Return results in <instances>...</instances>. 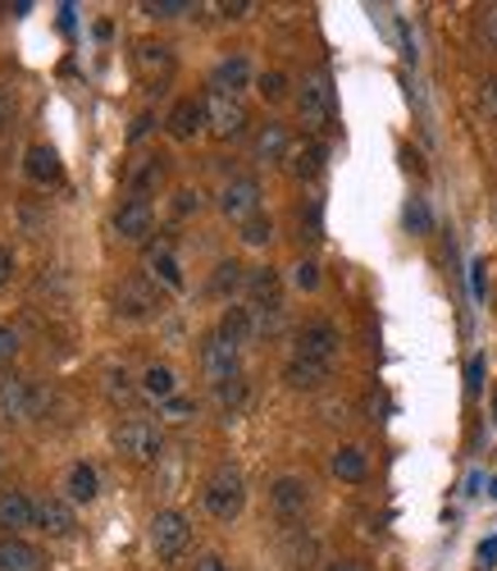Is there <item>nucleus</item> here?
<instances>
[{
	"mask_svg": "<svg viewBox=\"0 0 497 571\" xmlns=\"http://www.w3.org/2000/svg\"><path fill=\"white\" fill-rule=\"evenodd\" d=\"M211 293H215V298H238V293H247V266L220 261V266H215V279H211Z\"/></svg>",
	"mask_w": 497,
	"mask_h": 571,
	"instance_id": "29",
	"label": "nucleus"
},
{
	"mask_svg": "<svg viewBox=\"0 0 497 571\" xmlns=\"http://www.w3.org/2000/svg\"><path fill=\"white\" fill-rule=\"evenodd\" d=\"M256 92L265 96L270 106H279V101H287V96H293V83H287V73H283V69H265V73L256 78Z\"/></svg>",
	"mask_w": 497,
	"mask_h": 571,
	"instance_id": "32",
	"label": "nucleus"
},
{
	"mask_svg": "<svg viewBox=\"0 0 497 571\" xmlns=\"http://www.w3.org/2000/svg\"><path fill=\"white\" fill-rule=\"evenodd\" d=\"M138 394H142V384H133V375H128L123 366H110V371H106V398H110L115 407H133Z\"/></svg>",
	"mask_w": 497,
	"mask_h": 571,
	"instance_id": "30",
	"label": "nucleus"
},
{
	"mask_svg": "<svg viewBox=\"0 0 497 571\" xmlns=\"http://www.w3.org/2000/svg\"><path fill=\"white\" fill-rule=\"evenodd\" d=\"M138 10L146 19H182V14H192L197 5H192V0H142Z\"/></svg>",
	"mask_w": 497,
	"mask_h": 571,
	"instance_id": "34",
	"label": "nucleus"
},
{
	"mask_svg": "<svg viewBox=\"0 0 497 571\" xmlns=\"http://www.w3.org/2000/svg\"><path fill=\"white\" fill-rule=\"evenodd\" d=\"M161 448H165V434H161V426H155V421L128 417V421L115 426V453L119 457L138 462V466H151L155 457H161Z\"/></svg>",
	"mask_w": 497,
	"mask_h": 571,
	"instance_id": "2",
	"label": "nucleus"
},
{
	"mask_svg": "<svg viewBox=\"0 0 497 571\" xmlns=\"http://www.w3.org/2000/svg\"><path fill=\"white\" fill-rule=\"evenodd\" d=\"M201 508L215 516V522H238L247 508V480L238 466H215L211 480L201 489Z\"/></svg>",
	"mask_w": 497,
	"mask_h": 571,
	"instance_id": "1",
	"label": "nucleus"
},
{
	"mask_svg": "<svg viewBox=\"0 0 497 571\" xmlns=\"http://www.w3.org/2000/svg\"><path fill=\"white\" fill-rule=\"evenodd\" d=\"M247 302H251V306H265V311H283V298H279V270H270V266H251V270H247Z\"/></svg>",
	"mask_w": 497,
	"mask_h": 571,
	"instance_id": "25",
	"label": "nucleus"
},
{
	"mask_svg": "<svg viewBox=\"0 0 497 571\" xmlns=\"http://www.w3.org/2000/svg\"><path fill=\"white\" fill-rule=\"evenodd\" d=\"M224 19H247L251 14V0H220V5H215Z\"/></svg>",
	"mask_w": 497,
	"mask_h": 571,
	"instance_id": "45",
	"label": "nucleus"
},
{
	"mask_svg": "<svg viewBox=\"0 0 497 571\" xmlns=\"http://www.w3.org/2000/svg\"><path fill=\"white\" fill-rule=\"evenodd\" d=\"M484 33H488V42L497 46V5H488V10H484Z\"/></svg>",
	"mask_w": 497,
	"mask_h": 571,
	"instance_id": "50",
	"label": "nucleus"
},
{
	"mask_svg": "<svg viewBox=\"0 0 497 571\" xmlns=\"http://www.w3.org/2000/svg\"><path fill=\"white\" fill-rule=\"evenodd\" d=\"M37 526V503L23 489H0V535H23Z\"/></svg>",
	"mask_w": 497,
	"mask_h": 571,
	"instance_id": "12",
	"label": "nucleus"
},
{
	"mask_svg": "<svg viewBox=\"0 0 497 571\" xmlns=\"http://www.w3.org/2000/svg\"><path fill=\"white\" fill-rule=\"evenodd\" d=\"M470 293H475V302H488V261L470 266Z\"/></svg>",
	"mask_w": 497,
	"mask_h": 571,
	"instance_id": "41",
	"label": "nucleus"
},
{
	"mask_svg": "<svg viewBox=\"0 0 497 571\" xmlns=\"http://www.w3.org/2000/svg\"><path fill=\"white\" fill-rule=\"evenodd\" d=\"M484 375H488V361H484V352H475L465 361V398H480L484 394Z\"/></svg>",
	"mask_w": 497,
	"mask_h": 571,
	"instance_id": "36",
	"label": "nucleus"
},
{
	"mask_svg": "<svg viewBox=\"0 0 497 571\" xmlns=\"http://www.w3.org/2000/svg\"><path fill=\"white\" fill-rule=\"evenodd\" d=\"M493 562H497V535H488L480 544V567H493Z\"/></svg>",
	"mask_w": 497,
	"mask_h": 571,
	"instance_id": "48",
	"label": "nucleus"
},
{
	"mask_svg": "<svg viewBox=\"0 0 497 571\" xmlns=\"http://www.w3.org/2000/svg\"><path fill=\"white\" fill-rule=\"evenodd\" d=\"M151 549L161 562H178L182 553L192 549V526L188 516H182L178 508H161L151 516Z\"/></svg>",
	"mask_w": 497,
	"mask_h": 571,
	"instance_id": "5",
	"label": "nucleus"
},
{
	"mask_svg": "<svg viewBox=\"0 0 497 571\" xmlns=\"http://www.w3.org/2000/svg\"><path fill=\"white\" fill-rule=\"evenodd\" d=\"M270 238H274V220L270 215H256V220L242 224V243L247 247H265Z\"/></svg>",
	"mask_w": 497,
	"mask_h": 571,
	"instance_id": "37",
	"label": "nucleus"
},
{
	"mask_svg": "<svg viewBox=\"0 0 497 571\" xmlns=\"http://www.w3.org/2000/svg\"><path fill=\"white\" fill-rule=\"evenodd\" d=\"M293 283H297L301 293H316L320 289V266L316 261H297L293 266Z\"/></svg>",
	"mask_w": 497,
	"mask_h": 571,
	"instance_id": "39",
	"label": "nucleus"
},
{
	"mask_svg": "<svg viewBox=\"0 0 497 571\" xmlns=\"http://www.w3.org/2000/svg\"><path fill=\"white\" fill-rule=\"evenodd\" d=\"M201 375L211 380L215 388L238 380L242 375V348H233L228 339H220V334H211V339L201 343Z\"/></svg>",
	"mask_w": 497,
	"mask_h": 571,
	"instance_id": "7",
	"label": "nucleus"
},
{
	"mask_svg": "<svg viewBox=\"0 0 497 571\" xmlns=\"http://www.w3.org/2000/svg\"><path fill=\"white\" fill-rule=\"evenodd\" d=\"M151 128H155V115H151V110H142V115L133 119V128H128V142H142V138L151 133Z\"/></svg>",
	"mask_w": 497,
	"mask_h": 571,
	"instance_id": "44",
	"label": "nucleus"
},
{
	"mask_svg": "<svg viewBox=\"0 0 497 571\" xmlns=\"http://www.w3.org/2000/svg\"><path fill=\"white\" fill-rule=\"evenodd\" d=\"M201 128H205V101H192V96L174 101L169 115H165V133H169L174 142H192Z\"/></svg>",
	"mask_w": 497,
	"mask_h": 571,
	"instance_id": "14",
	"label": "nucleus"
},
{
	"mask_svg": "<svg viewBox=\"0 0 497 571\" xmlns=\"http://www.w3.org/2000/svg\"><path fill=\"white\" fill-rule=\"evenodd\" d=\"M205 128H211L220 142L242 138V133H247V106H242V96L205 92Z\"/></svg>",
	"mask_w": 497,
	"mask_h": 571,
	"instance_id": "6",
	"label": "nucleus"
},
{
	"mask_svg": "<svg viewBox=\"0 0 497 571\" xmlns=\"http://www.w3.org/2000/svg\"><path fill=\"white\" fill-rule=\"evenodd\" d=\"M402 224H406V233H429V229H434L429 201H425V197H406V206H402Z\"/></svg>",
	"mask_w": 497,
	"mask_h": 571,
	"instance_id": "33",
	"label": "nucleus"
},
{
	"mask_svg": "<svg viewBox=\"0 0 497 571\" xmlns=\"http://www.w3.org/2000/svg\"><path fill=\"white\" fill-rule=\"evenodd\" d=\"M192 417H197V403H192V398H182V394H178V398L161 403V421H165V426H188Z\"/></svg>",
	"mask_w": 497,
	"mask_h": 571,
	"instance_id": "35",
	"label": "nucleus"
},
{
	"mask_svg": "<svg viewBox=\"0 0 497 571\" xmlns=\"http://www.w3.org/2000/svg\"><path fill=\"white\" fill-rule=\"evenodd\" d=\"M115 233L123 243H146L155 233V206L142 197H128L119 211H115Z\"/></svg>",
	"mask_w": 497,
	"mask_h": 571,
	"instance_id": "10",
	"label": "nucleus"
},
{
	"mask_svg": "<svg viewBox=\"0 0 497 571\" xmlns=\"http://www.w3.org/2000/svg\"><path fill=\"white\" fill-rule=\"evenodd\" d=\"M338 343H343V334H338L333 321H306L297 329L293 357H310V361H324V366H333V361H338Z\"/></svg>",
	"mask_w": 497,
	"mask_h": 571,
	"instance_id": "9",
	"label": "nucleus"
},
{
	"mask_svg": "<svg viewBox=\"0 0 497 571\" xmlns=\"http://www.w3.org/2000/svg\"><path fill=\"white\" fill-rule=\"evenodd\" d=\"M142 398H151V403L178 398V375H174V366H165V361L146 366V371H142Z\"/></svg>",
	"mask_w": 497,
	"mask_h": 571,
	"instance_id": "26",
	"label": "nucleus"
},
{
	"mask_svg": "<svg viewBox=\"0 0 497 571\" xmlns=\"http://www.w3.org/2000/svg\"><path fill=\"white\" fill-rule=\"evenodd\" d=\"M23 170H28V178H33L37 188L60 184V174H64L56 147H46V142H33V147H28V155H23Z\"/></svg>",
	"mask_w": 497,
	"mask_h": 571,
	"instance_id": "24",
	"label": "nucleus"
},
{
	"mask_svg": "<svg viewBox=\"0 0 497 571\" xmlns=\"http://www.w3.org/2000/svg\"><path fill=\"white\" fill-rule=\"evenodd\" d=\"M270 503H274V512L283 516V522H297V516L310 508V485L301 476H279L270 485Z\"/></svg>",
	"mask_w": 497,
	"mask_h": 571,
	"instance_id": "13",
	"label": "nucleus"
},
{
	"mask_svg": "<svg viewBox=\"0 0 497 571\" xmlns=\"http://www.w3.org/2000/svg\"><path fill=\"white\" fill-rule=\"evenodd\" d=\"M324 161H329V147L320 138H306L287 155V170H293V178H301V184H310V178L324 174Z\"/></svg>",
	"mask_w": 497,
	"mask_h": 571,
	"instance_id": "21",
	"label": "nucleus"
},
{
	"mask_svg": "<svg viewBox=\"0 0 497 571\" xmlns=\"http://www.w3.org/2000/svg\"><path fill=\"white\" fill-rule=\"evenodd\" d=\"M251 60L242 56V50H233V56H224L215 69H211V92H224V96H242V88H251Z\"/></svg>",
	"mask_w": 497,
	"mask_h": 571,
	"instance_id": "17",
	"label": "nucleus"
},
{
	"mask_svg": "<svg viewBox=\"0 0 497 571\" xmlns=\"http://www.w3.org/2000/svg\"><path fill=\"white\" fill-rule=\"evenodd\" d=\"M161 184H165V155H146V161L128 174V197H142L146 201Z\"/></svg>",
	"mask_w": 497,
	"mask_h": 571,
	"instance_id": "27",
	"label": "nucleus"
},
{
	"mask_svg": "<svg viewBox=\"0 0 497 571\" xmlns=\"http://www.w3.org/2000/svg\"><path fill=\"white\" fill-rule=\"evenodd\" d=\"M365 471H370V462H365V453L356 448V444H347V448H338L333 453V476L338 480H365Z\"/></svg>",
	"mask_w": 497,
	"mask_h": 571,
	"instance_id": "31",
	"label": "nucleus"
},
{
	"mask_svg": "<svg viewBox=\"0 0 497 571\" xmlns=\"http://www.w3.org/2000/svg\"><path fill=\"white\" fill-rule=\"evenodd\" d=\"M192 571H228V562L220 558V553H205V558H197V567Z\"/></svg>",
	"mask_w": 497,
	"mask_h": 571,
	"instance_id": "49",
	"label": "nucleus"
},
{
	"mask_svg": "<svg viewBox=\"0 0 497 571\" xmlns=\"http://www.w3.org/2000/svg\"><path fill=\"white\" fill-rule=\"evenodd\" d=\"M46 553L19 535H0V571H42Z\"/></svg>",
	"mask_w": 497,
	"mask_h": 571,
	"instance_id": "19",
	"label": "nucleus"
},
{
	"mask_svg": "<svg viewBox=\"0 0 497 571\" xmlns=\"http://www.w3.org/2000/svg\"><path fill=\"white\" fill-rule=\"evenodd\" d=\"M215 394H220V407H224V411H238V407L247 403V380H242V375L228 380V384L215 388Z\"/></svg>",
	"mask_w": 497,
	"mask_h": 571,
	"instance_id": "38",
	"label": "nucleus"
},
{
	"mask_svg": "<svg viewBox=\"0 0 497 571\" xmlns=\"http://www.w3.org/2000/svg\"><path fill=\"white\" fill-rule=\"evenodd\" d=\"M73 526H78V516H73L69 499H42L37 503V531H46L50 539H69Z\"/></svg>",
	"mask_w": 497,
	"mask_h": 571,
	"instance_id": "23",
	"label": "nucleus"
},
{
	"mask_svg": "<svg viewBox=\"0 0 497 571\" xmlns=\"http://www.w3.org/2000/svg\"><path fill=\"white\" fill-rule=\"evenodd\" d=\"M301 238H310V243H316V238H324V233H320V201H310L306 206V220H301Z\"/></svg>",
	"mask_w": 497,
	"mask_h": 571,
	"instance_id": "43",
	"label": "nucleus"
},
{
	"mask_svg": "<svg viewBox=\"0 0 497 571\" xmlns=\"http://www.w3.org/2000/svg\"><path fill=\"white\" fill-rule=\"evenodd\" d=\"M14 357H19V334L10 325H0V371H5Z\"/></svg>",
	"mask_w": 497,
	"mask_h": 571,
	"instance_id": "42",
	"label": "nucleus"
},
{
	"mask_svg": "<svg viewBox=\"0 0 497 571\" xmlns=\"http://www.w3.org/2000/svg\"><path fill=\"white\" fill-rule=\"evenodd\" d=\"M133 65H138V73L146 78V83H165V78L174 73V46L169 42H138V50H133Z\"/></svg>",
	"mask_w": 497,
	"mask_h": 571,
	"instance_id": "18",
	"label": "nucleus"
},
{
	"mask_svg": "<svg viewBox=\"0 0 497 571\" xmlns=\"http://www.w3.org/2000/svg\"><path fill=\"white\" fill-rule=\"evenodd\" d=\"M488 494H493V499H497V480H493V489H488Z\"/></svg>",
	"mask_w": 497,
	"mask_h": 571,
	"instance_id": "53",
	"label": "nucleus"
},
{
	"mask_svg": "<svg viewBox=\"0 0 497 571\" xmlns=\"http://www.w3.org/2000/svg\"><path fill=\"white\" fill-rule=\"evenodd\" d=\"M10 110H14V106H10V92H5V88H0V128H5V124H10Z\"/></svg>",
	"mask_w": 497,
	"mask_h": 571,
	"instance_id": "52",
	"label": "nucleus"
},
{
	"mask_svg": "<svg viewBox=\"0 0 497 571\" xmlns=\"http://www.w3.org/2000/svg\"><path fill=\"white\" fill-rule=\"evenodd\" d=\"M14 279V252L10 247H0V289Z\"/></svg>",
	"mask_w": 497,
	"mask_h": 571,
	"instance_id": "47",
	"label": "nucleus"
},
{
	"mask_svg": "<svg viewBox=\"0 0 497 571\" xmlns=\"http://www.w3.org/2000/svg\"><path fill=\"white\" fill-rule=\"evenodd\" d=\"M220 339H228L233 348H247V343H256L260 339V321H256V311L247 306V302H233L224 316H220Z\"/></svg>",
	"mask_w": 497,
	"mask_h": 571,
	"instance_id": "16",
	"label": "nucleus"
},
{
	"mask_svg": "<svg viewBox=\"0 0 497 571\" xmlns=\"http://www.w3.org/2000/svg\"><path fill=\"white\" fill-rule=\"evenodd\" d=\"M69 503H96V494H100V480H96V466H87V462H78V466H69Z\"/></svg>",
	"mask_w": 497,
	"mask_h": 571,
	"instance_id": "28",
	"label": "nucleus"
},
{
	"mask_svg": "<svg viewBox=\"0 0 497 571\" xmlns=\"http://www.w3.org/2000/svg\"><path fill=\"white\" fill-rule=\"evenodd\" d=\"M297 119L306 124V133H320L333 119V83L324 69H310L297 83Z\"/></svg>",
	"mask_w": 497,
	"mask_h": 571,
	"instance_id": "3",
	"label": "nucleus"
},
{
	"mask_svg": "<svg viewBox=\"0 0 497 571\" xmlns=\"http://www.w3.org/2000/svg\"><path fill=\"white\" fill-rule=\"evenodd\" d=\"M333 375V366H324V361H310V357H287L283 366V384L287 388H301V394H310V388H324Z\"/></svg>",
	"mask_w": 497,
	"mask_h": 571,
	"instance_id": "22",
	"label": "nucleus"
},
{
	"mask_svg": "<svg viewBox=\"0 0 497 571\" xmlns=\"http://www.w3.org/2000/svg\"><path fill=\"white\" fill-rule=\"evenodd\" d=\"M142 270H146V279L155 283V289H165V293H178V289H182V270H178V256H174L169 243L146 247Z\"/></svg>",
	"mask_w": 497,
	"mask_h": 571,
	"instance_id": "15",
	"label": "nucleus"
},
{
	"mask_svg": "<svg viewBox=\"0 0 497 571\" xmlns=\"http://www.w3.org/2000/svg\"><path fill=\"white\" fill-rule=\"evenodd\" d=\"M324 571H365V567H360L356 558H338V562H329Z\"/></svg>",
	"mask_w": 497,
	"mask_h": 571,
	"instance_id": "51",
	"label": "nucleus"
},
{
	"mask_svg": "<svg viewBox=\"0 0 497 571\" xmlns=\"http://www.w3.org/2000/svg\"><path fill=\"white\" fill-rule=\"evenodd\" d=\"M115 306H119V316L128 321H146L155 306H161V289L142 275V279H123L119 283V293H115Z\"/></svg>",
	"mask_w": 497,
	"mask_h": 571,
	"instance_id": "11",
	"label": "nucleus"
},
{
	"mask_svg": "<svg viewBox=\"0 0 497 571\" xmlns=\"http://www.w3.org/2000/svg\"><path fill=\"white\" fill-rule=\"evenodd\" d=\"M480 101H484V115H488L493 128H497V78H488V83H484V96H480Z\"/></svg>",
	"mask_w": 497,
	"mask_h": 571,
	"instance_id": "46",
	"label": "nucleus"
},
{
	"mask_svg": "<svg viewBox=\"0 0 497 571\" xmlns=\"http://www.w3.org/2000/svg\"><path fill=\"white\" fill-rule=\"evenodd\" d=\"M46 394L37 384H28L23 375H0V426H23L42 417Z\"/></svg>",
	"mask_w": 497,
	"mask_h": 571,
	"instance_id": "4",
	"label": "nucleus"
},
{
	"mask_svg": "<svg viewBox=\"0 0 497 571\" xmlns=\"http://www.w3.org/2000/svg\"><path fill=\"white\" fill-rule=\"evenodd\" d=\"M201 211V193L197 188H178L174 193V215L182 220V215H197Z\"/></svg>",
	"mask_w": 497,
	"mask_h": 571,
	"instance_id": "40",
	"label": "nucleus"
},
{
	"mask_svg": "<svg viewBox=\"0 0 497 571\" xmlns=\"http://www.w3.org/2000/svg\"><path fill=\"white\" fill-rule=\"evenodd\" d=\"M287 155H293V133H287V124L270 119V124L256 133V161H260V165H283Z\"/></svg>",
	"mask_w": 497,
	"mask_h": 571,
	"instance_id": "20",
	"label": "nucleus"
},
{
	"mask_svg": "<svg viewBox=\"0 0 497 571\" xmlns=\"http://www.w3.org/2000/svg\"><path fill=\"white\" fill-rule=\"evenodd\" d=\"M220 211H224V220H233V224H247V220H256L260 215V184L251 174H238V178H228L224 184V193H220Z\"/></svg>",
	"mask_w": 497,
	"mask_h": 571,
	"instance_id": "8",
	"label": "nucleus"
}]
</instances>
